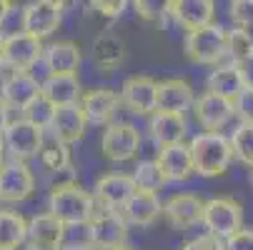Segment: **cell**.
Instances as JSON below:
<instances>
[{"instance_id":"cell-4","label":"cell","mask_w":253,"mask_h":250,"mask_svg":"<svg viewBox=\"0 0 253 250\" xmlns=\"http://www.w3.org/2000/svg\"><path fill=\"white\" fill-rule=\"evenodd\" d=\"M201 223L208 228L211 235L228 238L231 233H236L238 228H243V208L238 205V200H233L228 195L213 198V200L203 203Z\"/></svg>"},{"instance_id":"cell-14","label":"cell","mask_w":253,"mask_h":250,"mask_svg":"<svg viewBox=\"0 0 253 250\" xmlns=\"http://www.w3.org/2000/svg\"><path fill=\"white\" fill-rule=\"evenodd\" d=\"M166 183H183L193 175V160H191V150L188 145L180 143H170V145H161V153L156 158Z\"/></svg>"},{"instance_id":"cell-44","label":"cell","mask_w":253,"mask_h":250,"mask_svg":"<svg viewBox=\"0 0 253 250\" xmlns=\"http://www.w3.org/2000/svg\"><path fill=\"white\" fill-rule=\"evenodd\" d=\"M100 250H133V248H128L126 243H121V245H108V248H100Z\"/></svg>"},{"instance_id":"cell-30","label":"cell","mask_w":253,"mask_h":250,"mask_svg":"<svg viewBox=\"0 0 253 250\" xmlns=\"http://www.w3.org/2000/svg\"><path fill=\"white\" fill-rule=\"evenodd\" d=\"M133 180H135V188H143V190H161L166 185V178L158 168L156 160H143L138 163L135 173H133Z\"/></svg>"},{"instance_id":"cell-43","label":"cell","mask_w":253,"mask_h":250,"mask_svg":"<svg viewBox=\"0 0 253 250\" xmlns=\"http://www.w3.org/2000/svg\"><path fill=\"white\" fill-rule=\"evenodd\" d=\"M8 3H10V8H15V5H18V8H25V5L33 3V0H8Z\"/></svg>"},{"instance_id":"cell-17","label":"cell","mask_w":253,"mask_h":250,"mask_svg":"<svg viewBox=\"0 0 253 250\" xmlns=\"http://www.w3.org/2000/svg\"><path fill=\"white\" fill-rule=\"evenodd\" d=\"M193 88L180 78H168L156 85V110L161 113H186L193 105Z\"/></svg>"},{"instance_id":"cell-9","label":"cell","mask_w":253,"mask_h":250,"mask_svg":"<svg viewBox=\"0 0 253 250\" xmlns=\"http://www.w3.org/2000/svg\"><path fill=\"white\" fill-rule=\"evenodd\" d=\"M35 190V178L25 160L3 163L0 168V200L3 203H23Z\"/></svg>"},{"instance_id":"cell-41","label":"cell","mask_w":253,"mask_h":250,"mask_svg":"<svg viewBox=\"0 0 253 250\" xmlns=\"http://www.w3.org/2000/svg\"><path fill=\"white\" fill-rule=\"evenodd\" d=\"M8 123H10V118H8V105H5L3 100H0V138H3V133H5Z\"/></svg>"},{"instance_id":"cell-39","label":"cell","mask_w":253,"mask_h":250,"mask_svg":"<svg viewBox=\"0 0 253 250\" xmlns=\"http://www.w3.org/2000/svg\"><path fill=\"white\" fill-rule=\"evenodd\" d=\"M183 250H223V245H221V238H215V235L206 233V235H201V238L186 243Z\"/></svg>"},{"instance_id":"cell-32","label":"cell","mask_w":253,"mask_h":250,"mask_svg":"<svg viewBox=\"0 0 253 250\" xmlns=\"http://www.w3.org/2000/svg\"><path fill=\"white\" fill-rule=\"evenodd\" d=\"M226 53H231L233 60H238V58L253 53V35H251L246 28H238V25H236V30L226 33Z\"/></svg>"},{"instance_id":"cell-23","label":"cell","mask_w":253,"mask_h":250,"mask_svg":"<svg viewBox=\"0 0 253 250\" xmlns=\"http://www.w3.org/2000/svg\"><path fill=\"white\" fill-rule=\"evenodd\" d=\"M186 118L183 113H161V110H153V118H151V135L158 145H170V143H180L186 138Z\"/></svg>"},{"instance_id":"cell-8","label":"cell","mask_w":253,"mask_h":250,"mask_svg":"<svg viewBox=\"0 0 253 250\" xmlns=\"http://www.w3.org/2000/svg\"><path fill=\"white\" fill-rule=\"evenodd\" d=\"M3 138L15 160H30L43 150V130L38 125L28 123L25 118L8 123Z\"/></svg>"},{"instance_id":"cell-1","label":"cell","mask_w":253,"mask_h":250,"mask_svg":"<svg viewBox=\"0 0 253 250\" xmlns=\"http://www.w3.org/2000/svg\"><path fill=\"white\" fill-rule=\"evenodd\" d=\"M191 160H193V173L203 178H215L223 175L233 160V150L228 138H223L218 130H206L191 140Z\"/></svg>"},{"instance_id":"cell-34","label":"cell","mask_w":253,"mask_h":250,"mask_svg":"<svg viewBox=\"0 0 253 250\" xmlns=\"http://www.w3.org/2000/svg\"><path fill=\"white\" fill-rule=\"evenodd\" d=\"M228 15L238 28H253V0H231Z\"/></svg>"},{"instance_id":"cell-20","label":"cell","mask_w":253,"mask_h":250,"mask_svg":"<svg viewBox=\"0 0 253 250\" xmlns=\"http://www.w3.org/2000/svg\"><path fill=\"white\" fill-rule=\"evenodd\" d=\"M41 95V83L35 80L28 70H15V73L3 83L0 88V100H3L8 108H18L23 110L25 105Z\"/></svg>"},{"instance_id":"cell-29","label":"cell","mask_w":253,"mask_h":250,"mask_svg":"<svg viewBox=\"0 0 253 250\" xmlns=\"http://www.w3.org/2000/svg\"><path fill=\"white\" fill-rule=\"evenodd\" d=\"M126 50H123V40L116 35H100L95 40V63L100 68H116L121 65Z\"/></svg>"},{"instance_id":"cell-10","label":"cell","mask_w":253,"mask_h":250,"mask_svg":"<svg viewBox=\"0 0 253 250\" xmlns=\"http://www.w3.org/2000/svg\"><path fill=\"white\" fill-rule=\"evenodd\" d=\"M48 128L53 130V135L60 145H73V143H78L85 135V128H88V120L83 115L81 103L58 105Z\"/></svg>"},{"instance_id":"cell-22","label":"cell","mask_w":253,"mask_h":250,"mask_svg":"<svg viewBox=\"0 0 253 250\" xmlns=\"http://www.w3.org/2000/svg\"><path fill=\"white\" fill-rule=\"evenodd\" d=\"M43 58L50 75H76L81 68V48L73 40H58L43 48Z\"/></svg>"},{"instance_id":"cell-42","label":"cell","mask_w":253,"mask_h":250,"mask_svg":"<svg viewBox=\"0 0 253 250\" xmlns=\"http://www.w3.org/2000/svg\"><path fill=\"white\" fill-rule=\"evenodd\" d=\"M10 3H8V0H0V25H3L5 20H8V15H10Z\"/></svg>"},{"instance_id":"cell-2","label":"cell","mask_w":253,"mask_h":250,"mask_svg":"<svg viewBox=\"0 0 253 250\" xmlns=\"http://www.w3.org/2000/svg\"><path fill=\"white\" fill-rule=\"evenodd\" d=\"M50 213L63 220L65 225L73 223H88L95 213V198L85 193L81 185L68 183V185H55L50 193Z\"/></svg>"},{"instance_id":"cell-3","label":"cell","mask_w":253,"mask_h":250,"mask_svg":"<svg viewBox=\"0 0 253 250\" xmlns=\"http://www.w3.org/2000/svg\"><path fill=\"white\" fill-rule=\"evenodd\" d=\"M186 55L196 65H213L226 55V30L215 23L188 30L186 35Z\"/></svg>"},{"instance_id":"cell-45","label":"cell","mask_w":253,"mask_h":250,"mask_svg":"<svg viewBox=\"0 0 253 250\" xmlns=\"http://www.w3.org/2000/svg\"><path fill=\"white\" fill-rule=\"evenodd\" d=\"M28 250H58V248H48V245H35V243H30Z\"/></svg>"},{"instance_id":"cell-21","label":"cell","mask_w":253,"mask_h":250,"mask_svg":"<svg viewBox=\"0 0 253 250\" xmlns=\"http://www.w3.org/2000/svg\"><path fill=\"white\" fill-rule=\"evenodd\" d=\"M168 15H173V20L178 25H183L186 30H193V28L213 23L215 3L213 0H173Z\"/></svg>"},{"instance_id":"cell-35","label":"cell","mask_w":253,"mask_h":250,"mask_svg":"<svg viewBox=\"0 0 253 250\" xmlns=\"http://www.w3.org/2000/svg\"><path fill=\"white\" fill-rule=\"evenodd\" d=\"M233 113L241 120L253 123V88H241L238 95L233 98Z\"/></svg>"},{"instance_id":"cell-18","label":"cell","mask_w":253,"mask_h":250,"mask_svg":"<svg viewBox=\"0 0 253 250\" xmlns=\"http://www.w3.org/2000/svg\"><path fill=\"white\" fill-rule=\"evenodd\" d=\"M133 190H135L133 175H126V173H108V175H103L100 180L95 183V200H98L103 208L121 210L123 203L133 195Z\"/></svg>"},{"instance_id":"cell-28","label":"cell","mask_w":253,"mask_h":250,"mask_svg":"<svg viewBox=\"0 0 253 250\" xmlns=\"http://www.w3.org/2000/svg\"><path fill=\"white\" fill-rule=\"evenodd\" d=\"M231 150H233V158L243 165H251L253 168V123L243 120L233 135H231Z\"/></svg>"},{"instance_id":"cell-27","label":"cell","mask_w":253,"mask_h":250,"mask_svg":"<svg viewBox=\"0 0 253 250\" xmlns=\"http://www.w3.org/2000/svg\"><path fill=\"white\" fill-rule=\"evenodd\" d=\"M241 88H243V83H241L233 65H223V68L213 70V73L208 75V90L215 93V95H223L228 100H233Z\"/></svg>"},{"instance_id":"cell-12","label":"cell","mask_w":253,"mask_h":250,"mask_svg":"<svg viewBox=\"0 0 253 250\" xmlns=\"http://www.w3.org/2000/svg\"><path fill=\"white\" fill-rule=\"evenodd\" d=\"M123 218L126 223L130 225H140V228H146V225H153L161 215V210H163V203L158 198L156 190H143V188H135L133 195L123 203Z\"/></svg>"},{"instance_id":"cell-48","label":"cell","mask_w":253,"mask_h":250,"mask_svg":"<svg viewBox=\"0 0 253 250\" xmlns=\"http://www.w3.org/2000/svg\"><path fill=\"white\" fill-rule=\"evenodd\" d=\"M0 168H3V153H0Z\"/></svg>"},{"instance_id":"cell-40","label":"cell","mask_w":253,"mask_h":250,"mask_svg":"<svg viewBox=\"0 0 253 250\" xmlns=\"http://www.w3.org/2000/svg\"><path fill=\"white\" fill-rule=\"evenodd\" d=\"M58 250H98V248H95L93 243H85V240H83V243H68V240H65Z\"/></svg>"},{"instance_id":"cell-11","label":"cell","mask_w":253,"mask_h":250,"mask_svg":"<svg viewBox=\"0 0 253 250\" xmlns=\"http://www.w3.org/2000/svg\"><path fill=\"white\" fill-rule=\"evenodd\" d=\"M60 5L50 3V0H33L30 5L23 8V30L35 35V38H48L53 35L63 20Z\"/></svg>"},{"instance_id":"cell-47","label":"cell","mask_w":253,"mask_h":250,"mask_svg":"<svg viewBox=\"0 0 253 250\" xmlns=\"http://www.w3.org/2000/svg\"><path fill=\"white\" fill-rule=\"evenodd\" d=\"M3 70H5V65H3V60H0V78H3Z\"/></svg>"},{"instance_id":"cell-15","label":"cell","mask_w":253,"mask_h":250,"mask_svg":"<svg viewBox=\"0 0 253 250\" xmlns=\"http://www.w3.org/2000/svg\"><path fill=\"white\" fill-rule=\"evenodd\" d=\"M81 108L90 125H108L113 120L116 110L121 108V95L111 88H98L81 95Z\"/></svg>"},{"instance_id":"cell-50","label":"cell","mask_w":253,"mask_h":250,"mask_svg":"<svg viewBox=\"0 0 253 250\" xmlns=\"http://www.w3.org/2000/svg\"><path fill=\"white\" fill-rule=\"evenodd\" d=\"M251 183H253V173H251Z\"/></svg>"},{"instance_id":"cell-26","label":"cell","mask_w":253,"mask_h":250,"mask_svg":"<svg viewBox=\"0 0 253 250\" xmlns=\"http://www.w3.org/2000/svg\"><path fill=\"white\" fill-rule=\"evenodd\" d=\"M28 240V220L15 210H0V250H18Z\"/></svg>"},{"instance_id":"cell-49","label":"cell","mask_w":253,"mask_h":250,"mask_svg":"<svg viewBox=\"0 0 253 250\" xmlns=\"http://www.w3.org/2000/svg\"><path fill=\"white\" fill-rule=\"evenodd\" d=\"M0 45H3V33H0Z\"/></svg>"},{"instance_id":"cell-38","label":"cell","mask_w":253,"mask_h":250,"mask_svg":"<svg viewBox=\"0 0 253 250\" xmlns=\"http://www.w3.org/2000/svg\"><path fill=\"white\" fill-rule=\"evenodd\" d=\"M128 0H93V8L98 13H103L105 18H118L123 13Z\"/></svg>"},{"instance_id":"cell-37","label":"cell","mask_w":253,"mask_h":250,"mask_svg":"<svg viewBox=\"0 0 253 250\" xmlns=\"http://www.w3.org/2000/svg\"><path fill=\"white\" fill-rule=\"evenodd\" d=\"M233 68H236V73H238L243 88H253V53L233 60Z\"/></svg>"},{"instance_id":"cell-31","label":"cell","mask_w":253,"mask_h":250,"mask_svg":"<svg viewBox=\"0 0 253 250\" xmlns=\"http://www.w3.org/2000/svg\"><path fill=\"white\" fill-rule=\"evenodd\" d=\"M53 113H55V105H53L48 98H43V95L33 98L25 108H23V118H25L28 123H33V125H38L41 130H45V128L50 125Z\"/></svg>"},{"instance_id":"cell-24","label":"cell","mask_w":253,"mask_h":250,"mask_svg":"<svg viewBox=\"0 0 253 250\" xmlns=\"http://www.w3.org/2000/svg\"><path fill=\"white\" fill-rule=\"evenodd\" d=\"M65 235V223L58 220L53 213H43L35 215L28 223V240L35 245H48V248H60Z\"/></svg>"},{"instance_id":"cell-46","label":"cell","mask_w":253,"mask_h":250,"mask_svg":"<svg viewBox=\"0 0 253 250\" xmlns=\"http://www.w3.org/2000/svg\"><path fill=\"white\" fill-rule=\"evenodd\" d=\"M50 3H55V5H60V8H63V5L68 3V0H50Z\"/></svg>"},{"instance_id":"cell-19","label":"cell","mask_w":253,"mask_h":250,"mask_svg":"<svg viewBox=\"0 0 253 250\" xmlns=\"http://www.w3.org/2000/svg\"><path fill=\"white\" fill-rule=\"evenodd\" d=\"M161 215H166V220L173 225V228H193L201 223V215H203V200L198 195H191V193H180V195H173Z\"/></svg>"},{"instance_id":"cell-7","label":"cell","mask_w":253,"mask_h":250,"mask_svg":"<svg viewBox=\"0 0 253 250\" xmlns=\"http://www.w3.org/2000/svg\"><path fill=\"white\" fill-rule=\"evenodd\" d=\"M88 233H90V243L98 250L108 245H121L128 240V223L118 210L105 208L100 213H93V218L88 220Z\"/></svg>"},{"instance_id":"cell-13","label":"cell","mask_w":253,"mask_h":250,"mask_svg":"<svg viewBox=\"0 0 253 250\" xmlns=\"http://www.w3.org/2000/svg\"><path fill=\"white\" fill-rule=\"evenodd\" d=\"M156 85L148 75H133L121 88V103L135 115H148L156 110Z\"/></svg>"},{"instance_id":"cell-5","label":"cell","mask_w":253,"mask_h":250,"mask_svg":"<svg viewBox=\"0 0 253 250\" xmlns=\"http://www.w3.org/2000/svg\"><path fill=\"white\" fill-rule=\"evenodd\" d=\"M43 58V40L35 35L18 30L13 35H5L3 45H0V60L5 68L13 70H28L30 65H35Z\"/></svg>"},{"instance_id":"cell-33","label":"cell","mask_w":253,"mask_h":250,"mask_svg":"<svg viewBox=\"0 0 253 250\" xmlns=\"http://www.w3.org/2000/svg\"><path fill=\"white\" fill-rule=\"evenodd\" d=\"M170 3H173V0H133V8H135V13L143 20L158 23V20H163L168 15Z\"/></svg>"},{"instance_id":"cell-25","label":"cell","mask_w":253,"mask_h":250,"mask_svg":"<svg viewBox=\"0 0 253 250\" xmlns=\"http://www.w3.org/2000/svg\"><path fill=\"white\" fill-rule=\"evenodd\" d=\"M41 95L48 98L55 108L68 103H78L83 90L76 75H50L45 83H41Z\"/></svg>"},{"instance_id":"cell-6","label":"cell","mask_w":253,"mask_h":250,"mask_svg":"<svg viewBox=\"0 0 253 250\" xmlns=\"http://www.w3.org/2000/svg\"><path fill=\"white\" fill-rule=\"evenodd\" d=\"M140 148V133L130 123H108L103 140H100V150L108 160L113 163H126L130 160Z\"/></svg>"},{"instance_id":"cell-16","label":"cell","mask_w":253,"mask_h":250,"mask_svg":"<svg viewBox=\"0 0 253 250\" xmlns=\"http://www.w3.org/2000/svg\"><path fill=\"white\" fill-rule=\"evenodd\" d=\"M193 113H196V120L206 130H218L233 115V100H228L223 95H215V93L208 90L198 100H193Z\"/></svg>"},{"instance_id":"cell-36","label":"cell","mask_w":253,"mask_h":250,"mask_svg":"<svg viewBox=\"0 0 253 250\" xmlns=\"http://www.w3.org/2000/svg\"><path fill=\"white\" fill-rule=\"evenodd\" d=\"M223 240H226V248L223 250H253V230L238 228L236 233H231Z\"/></svg>"}]
</instances>
